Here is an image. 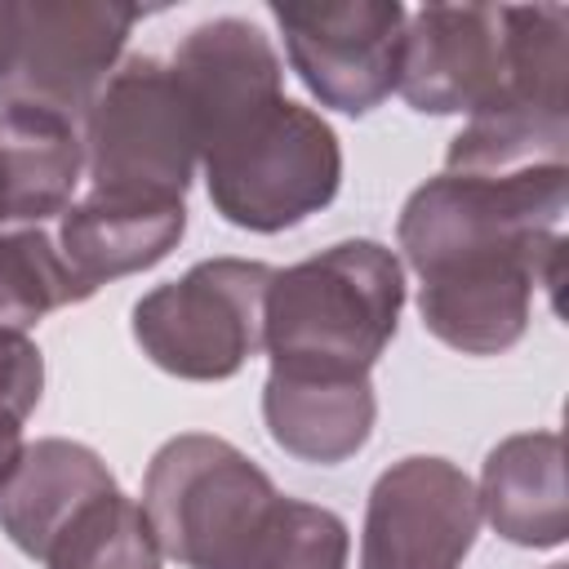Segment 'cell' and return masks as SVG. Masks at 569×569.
Segmentation results:
<instances>
[{"instance_id":"6da1fadb","label":"cell","mask_w":569,"mask_h":569,"mask_svg":"<svg viewBox=\"0 0 569 569\" xmlns=\"http://www.w3.org/2000/svg\"><path fill=\"white\" fill-rule=\"evenodd\" d=\"M569 9L427 4L405 18L396 89L413 111L569 116Z\"/></svg>"},{"instance_id":"7a4b0ae2","label":"cell","mask_w":569,"mask_h":569,"mask_svg":"<svg viewBox=\"0 0 569 569\" xmlns=\"http://www.w3.org/2000/svg\"><path fill=\"white\" fill-rule=\"evenodd\" d=\"M405 271L378 240H342L307 262L271 271L262 347L271 369L307 378H369L396 333Z\"/></svg>"},{"instance_id":"3957f363","label":"cell","mask_w":569,"mask_h":569,"mask_svg":"<svg viewBox=\"0 0 569 569\" xmlns=\"http://www.w3.org/2000/svg\"><path fill=\"white\" fill-rule=\"evenodd\" d=\"M280 493L271 476L218 436H173L142 480V511L164 556L187 569H244Z\"/></svg>"},{"instance_id":"277c9868","label":"cell","mask_w":569,"mask_h":569,"mask_svg":"<svg viewBox=\"0 0 569 569\" xmlns=\"http://www.w3.org/2000/svg\"><path fill=\"white\" fill-rule=\"evenodd\" d=\"M200 160L213 209L249 231H284L302 222L325 209L342 182L333 129L289 98L213 138Z\"/></svg>"},{"instance_id":"5b68a950","label":"cell","mask_w":569,"mask_h":569,"mask_svg":"<svg viewBox=\"0 0 569 569\" xmlns=\"http://www.w3.org/2000/svg\"><path fill=\"white\" fill-rule=\"evenodd\" d=\"M84 160L93 191L182 200L200 142L191 107L160 58H124L84 111Z\"/></svg>"},{"instance_id":"8992f818","label":"cell","mask_w":569,"mask_h":569,"mask_svg":"<svg viewBox=\"0 0 569 569\" xmlns=\"http://www.w3.org/2000/svg\"><path fill=\"white\" fill-rule=\"evenodd\" d=\"M271 267L244 258L196 262L182 280L151 289L133 307V338L173 378H231L262 347Z\"/></svg>"},{"instance_id":"52a82bcc","label":"cell","mask_w":569,"mask_h":569,"mask_svg":"<svg viewBox=\"0 0 569 569\" xmlns=\"http://www.w3.org/2000/svg\"><path fill=\"white\" fill-rule=\"evenodd\" d=\"M138 22L133 4L0 0V107L89 111Z\"/></svg>"},{"instance_id":"ba28073f","label":"cell","mask_w":569,"mask_h":569,"mask_svg":"<svg viewBox=\"0 0 569 569\" xmlns=\"http://www.w3.org/2000/svg\"><path fill=\"white\" fill-rule=\"evenodd\" d=\"M560 253L565 240L556 231H542L529 240L485 244L427 267L418 276L422 325L445 347L467 356L507 351L529 325L533 289L542 284L551 293L560 284Z\"/></svg>"},{"instance_id":"9c48e42d","label":"cell","mask_w":569,"mask_h":569,"mask_svg":"<svg viewBox=\"0 0 569 569\" xmlns=\"http://www.w3.org/2000/svg\"><path fill=\"white\" fill-rule=\"evenodd\" d=\"M569 196V169H529L511 178L440 173L422 182L400 213V249L422 276L427 267L507 240L556 231Z\"/></svg>"},{"instance_id":"30bf717a","label":"cell","mask_w":569,"mask_h":569,"mask_svg":"<svg viewBox=\"0 0 569 569\" xmlns=\"http://www.w3.org/2000/svg\"><path fill=\"white\" fill-rule=\"evenodd\" d=\"M476 529V485L449 458H400L373 480L360 569H462Z\"/></svg>"},{"instance_id":"8fae6325","label":"cell","mask_w":569,"mask_h":569,"mask_svg":"<svg viewBox=\"0 0 569 569\" xmlns=\"http://www.w3.org/2000/svg\"><path fill=\"white\" fill-rule=\"evenodd\" d=\"M293 71L333 111L365 116L391 89L400 71L405 9L396 0H342V4H276L271 9Z\"/></svg>"},{"instance_id":"7c38bea8","label":"cell","mask_w":569,"mask_h":569,"mask_svg":"<svg viewBox=\"0 0 569 569\" xmlns=\"http://www.w3.org/2000/svg\"><path fill=\"white\" fill-rule=\"evenodd\" d=\"M191 120H196V142L200 151L249 120L253 111L280 102V58L271 40L244 22V18H213L187 31L169 62Z\"/></svg>"},{"instance_id":"4fadbf2b","label":"cell","mask_w":569,"mask_h":569,"mask_svg":"<svg viewBox=\"0 0 569 569\" xmlns=\"http://www.w3.org/2000/svg\"><path fill=\"white\" fill-rule=\"evenodd\" d=\"M187 231L182 200H147V196H107L89 191L80 204L62 213L58 253L76 284L93 293L107 280L156 267Z\"/></svg>"},{"instance_id":"5bb4252c","label":"cell","mask_w":569,"mask_h":569,"mask_svg":"<svg viewBox=\"0 0 569 569\" xmlns=\"http://www.w3.org/2000/svg\"><path fill=\"white\" fill-rule=\"evenodd\" d=\"M480 516L516 547H556L569 533L565 445L556 431L507 436L480 471Z\"/></svg>"},{"instance_id":"9a60e30c","label":"cell","mask_w":569,"mask_h":569,"mask_svg":"<svg viewBox=\"0 0 569 569\" xmlns=\"http://www.w3.org/2000/svg\"><path fill=\"white\" fill-rule=\"evenodd\" d=\"M111 489L116 476L93 449L76 440H36L22 449L9 485L0 489V525L18 551L44 560L71 516Z\"/></svg>"},{"instance_id":"2e32d148","label":"cell","mask_w":569,"mask_h":569,"mask_svg":"<svg viewBox=\"0 0 569 569\" xmlns=\"http://www.w3.org/2000/svg\"><path fill=\"white\" fill-rule=\"evenodd\" d=\"M373 387L369 378H307L267 373L262 418L271 440L302 462H347L373 431Z\"/></svg>"},{"instance_id":"e0dca14e","label":"cell","mask_w":569,"mask_h":569,"mask_svg":"<svg viewBox=\"0 0 569 569\" xmlns=\"http://www.w3.org/2000/svg\"><path fill=\"white\" fill-rule=\"evenodd\" d=\"M0 160L13 187V222H44L71 200L84 142L71 116L44 107H0Z\"/></svg>"},{"instance_id":"ac0fdd59","label":"cell","mask_w":569,"mask_h":569,"mask_svg":"<svg viewBox=\"0 0 569 569\" xmlns=\"http://www.w3.org/2000/svg\"><path fill=\"white\" fill-rule=\"evenodd\" d=\"M160 542L138 498L98 493L44 551L49 569H160Z\"/></svg>"},{"instance_id":"d6986e66","label":"cell","mask_w":569,"mask_h":569,"mask_svg":"<svg viewBox=\"0 0 569 569\" xmlns=\"http://www.w3.org/2000/svg\"><path fill=\"white\" fill-rule=\"evenodd\" d=\"M80 298H89V293L76 284L62 253L53 249V240L40 227L0 236V329L22 333L53 307H67Z\"/></svg>"},{"instance_id":"ffe728a7","label":"cell","mask_w":569,"mask_h":569,"mask_svg":"<svg viewBox=\"0 0 569 569\" xmlns=\"http://www.w3.org/2000/svg\"><path fill=\"white\" fill-rule=\"evenodd\" d=\"M347 525L329 507L280 493L244 569H347Z\"/></svg>"},{"instance_id":"44dd1931","label":"cell","mask_w":569,"mask_h":569,"mask_svg":"<svg viewBox=\"0 0 569 569\" xmlns=\"http://www.w3.org/2000/svg\"><path fill=\"white\" fill-rule=\"evenodd\" d=\"M44 387V360L36 342L18 329H0V489L9 485L18 458H22V422L40 405Z\"/></svg>"},{"instance_id":"7402d4cb","label":"cell","mask_w":569,"mask_h":569,"mask_svg":"<svg viewBox=\"0 0 569 569\" xmlns=\"http://www.w3.org/2000/svg\"><path fill=\"white\" fill-rule=\"evenodd\" d=\"M0 222H13V187H9L4 160H0Z\"/></svg>"},{"instance_id":"603a6c76","label":"cell","mask_w":569,"mask_h":569,"mask_svg":"<svg viewBox=\"0 0 569 569\" xmlns=\"http://www.w3.org/2000/svg\"><path fill=\"white\" fill-rule=\"evenodd\" d=\"M551 569H565V565H551Z\"/></svg>"}]
</instances>
